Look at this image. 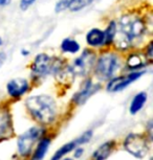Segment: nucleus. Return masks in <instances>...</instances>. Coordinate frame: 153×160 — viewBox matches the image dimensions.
<instances>
[{
  "instance_id": "f257e3e1",
  "label": "nucleus",
  "mask_w": 153,
  "mask_h": 160,
  "mask_svg": "<svg viewBox=\"0 0 153 160\" xmlns=\"http://www.w3.org/2000/svg\"><path fill=\"white\" fill-rule=\"evenodd\" d=\"M145 29L146 25L142 18L134 14H127L123 16L119 21V28L116 26V38H115L116 39V46L121 49L128 48L142 37Z\"/></svg>"
},
{
  "instance_id": "f03ea898",
  "label": "nucleus",
  "mask_w": 153,
  "mask_h": 160,
  "mask_svg": "<svg viewBox=\"0 0 153 160\" xmlns=\"http://www.w3.org/2000/svg\"><path fill=\"white\" fill-rule=\"evenodd\" d=\"M25 107L33 118L41 125L53 123L58 113L55 99L47 94L29 96L25 101Z\"/></svg>"
},
{
  "instance_id": "7ed1b4c3",
  "label": "nucleus",
  "mask_w": 153,
  "mask_h": 160,
  "mask_svg": "<svg viewBox=\"0 0 153 160\" xmlns=\"http://www.w3.org/2000/svg\"><path fill=\"white\" fill-rule=\"evenodd\" d=\"M45 130L40 127H32L23 134L18 137L17 140V151L18 155L22 158L29 157L35 149V144L44 136Z\"/></svg>"
},
{
  "instance_id": "20e7f679",
  "label": "nucleus",
  "mask_w": 153,
  "mask_h": 160,
  "mask_svg": "<svg viewBox=\"0 0 153 160\" xmlns=\"http://www.w3.org/2000/svg\"><path fill=\"white\" fill-rule=\"evenodd\" d=\"M62 62L58 58H52L46 53H39L32 65V73L35 78H43L55 73L61 67Z\"/></svg>"
},
{
  "instance_id": "39448f33",
  "label": "nucleus",
  "mask_w": 153,
  "mask_h": 160,
  "mask_svg": "<svg viewBox=\"0 0 153 160\" xmlns=\"http://www.w3.org/2000/svg\"><path fill=\"white\" fill-rule=\"evenodd\" d=\"M124 149L135 158L142 159L148 155L150 146L146 135L140 133H131L126 136L123 142Z\"/></svg>"
},
{
  "instance_id": "423d86ee",
  "label": "nucleus",
  "mask_w": 153,
  "mask_h": 160,
  "mask_svg": "<svg viewBox=\"0 0 153 160\" xmlns=\"http://www.w3.org/2000/svg\"><path fill=\"white\" fill-rule=\"evenodd\" d=\"M119 66V57L115 53L105 52L98 59L95 64V74L100 80H110Z\"/></svg>"
},
{
  "instance_id": "0eeeda50",
  "label": "nucleus",
  "mask_w": 153,
  "mask_h": 160,
  "mask_svg": "<svg viewBox=\"0 0 153 160\" xmlns=\"http://www.w3.org/2000/svg\"><path fill=\"white\" fill-rule=\"evenodd\" d=\"M144 73H145V71L136 70L127 75H122V77H118V78H111L106 86L107 91H109V92L122 91V90L127 88L130 84H132L133 82L139 80Z\"/></svg>"
},
{
  "instance_id": "6e6552de",
  "label": "nucleus",
  "mask_w": 153,
  "mask_h": 160,
  "mask_svg": "<svg viewBox=\"0 0 153 160\" xmlns=\"http://www.w3.org/2000/svg\"><path fill=\"white\" fill-rule=\"evenodd\" d=\"M14 127L10 109L5 104H0V141L14 136Z\"/></svg>"
},
{
  "instance_id": "1a4fd4ad",
  "label": "nucleus",
  "mask_w": 153,
  "mask_h": 160,
  "mask_svg": "<svg viewBox=\"0 0 153 160\" xmlns=\"http://www.w3.org/2000/svg\"><path fill=\"white\" fill-rule=\"evenodd\" d=\"M95 61V53L90 49H85L79 58L74 60L73 70L74 74L84 75L91 70Z\"/></svg>"
},
{
  "instance_id": "9d476101",
  "label": "nucleus",
  "mask_w": 153,
  "mask_h": 160,
  "mask_svg": "<svg viewBox=\"0 0 153 160\" xmlns=\"http://www.w3.org/2000/svg\"><path fill=\"white\" fill-rule=\"evenodd\" d=\"M29 83L26 78H16L8 81L7 84V92L12 98H20L28 91Z\"/></svg>"
},
{
  "instance_id": "9b49d317",
  "label": "nucleus",
  "mask_w": 153,
  "mask_h": 160,
  "mask_svg": "<svg viewBox=\"0 0 153 160\" xmlns=\"http://www.w3.org/2000/svg\"><path fill=\"white\" fill-rule=\"evenodd\" d=\"M99 89V86L94 85V83L91 82V80H87L85 81L84 85L82 86V88L80 89L79 92H77L74 94L73 102L76 105H83L87 99L91 96V94L95 93V91Z\"/></svg>"
},
{
  "instance_id": "f8f14e48",
  "label": "nucleus",
  "mask_w": 153,
  "mask_h": 160,
  "mask_svg": "<svg viewBox=\"0 0 153 160\" xmlns=\"http://www.w3.org/2000/svg\"><path fill=\"white\" fill-rule=\"evenodd\" d=\"M115 141L108 140L103 144H101L97 150L94 151L91 156L90 160H106L108 157L111 155L113 150L115 149Z\"/></svg>"
},
{
  "instance_id": "ddd939ff",
  "label": "nucleus",
  "mask_w": 153,
  "mask_h": 160,
  "mask_svg": "<svg viewBox=\"0 0 153 160\" xmlns=\"http://www.w3.org/2000/svg\"><path fill=\"white\" fill-rule=\"evenodd\" d=\"M55 74L60 84L64 86H70L76 77L73 68L68 65H61V67L55 72Z\"/></svg>"
},
{
  "instance_id": "4468645a",
  "label": "nucleus",
  "mask_w": 153,
  "mask_h": 160,
  "mask_svg": "<svg viewBox=\"0 0 153 160\" xmlns=\"http://www.w3.org/2000/svg\"><path fill=\"white\" fill-rule=\"evenodd\" d=\"M50 142H52V139L49 137H41L40 140L37 142V147L33 151L31 160H43L49 149Z\"/></svg>"
},
{
  "instance_id": "2eb2a0df",
  "label": "nucleus",
  "mask_w": 153,
  "mask_h": 160,
  "mask_svg": "<svg viewBox=\"0 0 153 160\" xmlns=\"http://www.w3.org/2000/svg\"><path fill=\"white\" fill-rule=\"evenodd\" d=\"M86 42L89 46L98 47L104 45V32L100 28H91L86 34Z\"/></svg>"
},
{
  "instance_id": "dca6fc26",
  "label": "nucleus",
  "mask_w": 153,
  "mask_h": 160,
  "mask_svg": "<svg viewBox=\"0 0 153 160\" xmlns=\"http://www.w3.org/2000/svg\"><path fill=\"white\" fill-rule=\"evenodd\" d=\"M147 98H148V95L144 91L139 92L137 94L134 95L132 101L130 102V107H129V112H130V114L135 115L136 113H139L144 108V106H145Z\"/></svg>"
},
{
  "instance_id": "f3484780",
  "label": "nucleus",
  "mask_w": 153,
  "mask_h": 160,
  "mask_svg": "<svg viewBox=\"0 0 153 160\" xmlns=\"http://www.w3.org/2000/svg\"><path fill=\"white\" fill-rule=\"evenodd\" d=\"M77 147H80L79 142H78V139H74L73 141H70V142H67V143L63 144L60 149H58L56 151V153L54 154V156L52 157V159H50V160H60V159H62L63 157L66 156L68 153H70L71 151H74Z\"/></svg>"
},
{
  "instance_id": "a211bd4d",
  "label": "nucleus",
  "mask_w": 153,
  "mask_h": 160,
  "mask_svg": "<svg viewBox=\"0 0 153 160\" xmlns=\"http://www.w3.org/2000/svg\"><path fill=\"white\" fill-rule=\"evenodd\" d=\"M146 57L144 58L143 56H140V53H131L127 59V66L129 69L132 70H139L140 68H142L143 66H145L146 62Z\"/></svg>"
},
{
  "instance_id": "6ab92c4d",
  "label": "nucleus",
  "mask_w": 153,
  "mask_h": 160,
  "mask_svg": "<svg viewBox=\"0 0 153 160\" xmlns=\"http://www.w3.org/2000/svg\"><path fill=\"white\" fill-rule=\"evenodd\" d=\"M115 34H116V23L115 21H111V22L108 24L106 31L104 32V45L109 46L115 41Z\"/></svg>"
},
{
  "instance_id": "aec40b11",
  "label": "nucleus",
  "mask_w": 153,
  "mask_h": 160,
  "mask_svg": "<svg viewBox=\"0 0 153 160\" xmlns=\"http://www.w3.org/2000/svg\"><path fill=\"white\" fill-rule=\"evenodd\" d=\"M61 49L63 52H69V53H77L80 50V44L73 39L66 38L62 41Z\"/></svg>"
},
{
  "instance_id": "412c9836",
  "label": "nucleus",
  "mask_w": 153,
  "mask_h": 160,
  "mask_svg": "<svg viewBox=\"0 0 153 160\" xmlns=\"http://www.w3.org/2000/svg\"><path fill=\"white\" fill-rule=\"evenodd\" d=\"M94 0H68L67 8L71 12H79L84 8L88 7Z\"/></svg>"
},
{
  "instance_id": "4be33fe9",
  "label": "nucleus",
  "mask_w": 153,
  "mask_h": 160,
  "mask_svg": "<svg viewBox=\"0 0 153 160\" xmlns=\"http://www.w3.org/2000/svg\"><path fill=\"white\" fill-rule=\"evenodd\" d=\"M67 3H68V0H60V1H58V3L56 4L57 13H60V12H63L64 10H66Z\"/></svg>"
},
{
  "instance_id": "5701e85b",
  "label": "nucleus",
  "mask_w": 153,
  "mask_h": 160,
  "mask_svg": "<svg viewBox=\"0 0 153 160\" xmlns=\"http://www.w3.org/2000/svg\"><path fill=\"white\" fill-rule=\"evenodd\" d=\"M36 0H21L20 1V8L22 11H26L33 4L35 3Z\"/></svg>"
},
{
  "instance_id": "b1692460",
  "label": "nucleus",
  "mask_w": 153,
  "mask_h": 160,
  "mask_svg": "<svg viewBox=\"0 0 153 160\" xmlns=\"http://www.w3.org/2000/svg\"><path fill=\"white\" fill-rule=\"evenodd\" d=\"M146 57L148 59H152V57H153V45H152V42L148 45V47H147Z\"/></svg>"
},
{
  "instance_id": "393cba45",
  "label": "nucleus",
  "mask_w": 153,
  "mask_h": 160,
  "mask_svg": "<svg viewBox=\"0 0 153 160\" xmlns=\"http://www.w3.org/2000/svg\"><path fill=\"white\" fill-rule=\"evenodd\" d=\"M74 150H76V151H74V157H76V158H80V157L83 156L84 149L81 146L80 147H77Z\"/></svg>"
},
{
  "instance_id": "a878e982",
  "label": "nucleus",
  "mask_w": 153,
  "mask_h": 160,
  "mask_svg": "<svg viewBox=\"0 0 153 160\" xmlns=\"http://www.w3.org/2000/svg\"><path fill=\"white\" fill-rule=\"evenodd\" d=\"M5 59H7V56H5L4 52H0V67L3 65V63L5 62Z\"/></svg>"
},
{
  "instance_id": "bb28decb",
  "label": "nucleus",
  "mask_w": 153,
  "mask_h": 160,
  "mask_svg": "<svg viewBox=\"0 0 153 160\" xmlns=\"http://www.w3.org/2000/svg\"><path fill=\"white\" fill-rule=\"evenodd\" d=\"M12 0H0V7H8Z\"/></svg>"
},
{
  "instance_id": "cd10ccee",
  "label": "nucleus",
  "mask_w": 153,
  "mask_h": 160,
  "mask_svg": "<svg viewBox=\"0 0 153 160\" xmlns=\"http://www.w3.org/2000/svg\"><path fill=\"white\" fill-rule=\"evenodd\" d=\"M60 160H74V159L70 158V157H63V158L60 159Z\"/></svg>"
},
{
  "instance_id": "c85d7f7f",
  "label": "nucleus",
  "mask_w": 153,
  "mask_h": 160,
  "mask_svg": "<svg viewBox=\"0 0 153 160\" xmlns=\"http://www.w3.org/2000/svg\"><path fill=\"white\" fill-rule=\"evenodd\" d=\"M22 52H23V56H26V55H28V51H25V50H23Z\"/></svg>"
},
{
  "instance_id": "c756f323",
  "label": "nucleus",
  "mask_w": 153,
  "mask_h": 160,
  "mask_svg": "<svg viewBox=\"0 0 153 160\" xmlns=\"http://www.w3.org/2000/svg\"><path fill=\"white\" fill-rule=\"evenodd\" d=\"M1 44H2V40H1V38H0V46H1Z\"/></svg>"
}]
</instances>
